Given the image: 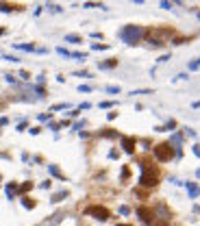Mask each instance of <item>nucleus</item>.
<instances>
[{
    "mask_svg": "<svg viewBox=\"0 0 200 226\" xmlns=\"http://www.w3.org/2000/svg\"><path fill=\"white\" fill-rule=\"evenodd\" d=\"M196 176H198V178H200V170H198V172H196Z\"/></svg>",
    "mask_w": 200,
    "mask_h": 226,
    "instance_id": "obj_27",
    "label": "nucleus"
},
{
    "mask_svg": "<svg viewBox=\"0 0 200 226\" xmlns=\"http://www.w3.org/2000/svg\"><path fill=\"white\" fill-rule=\"evenodd\" d=\"M120 37H122L126 44L135 46L142 37H144V28H142V26H137V24H128V26H124V28L120 31Z\"/></svg>",
    "mask_w": 200,
    "mask_h": 226,
    "instance_id": "obj_1",
    "label": "nucleus"
},
{
    "mask_svg": "<svg viewBox=\"0 0 200 226\" xmlns=\"http://www.w3.org/2000/svg\"><path fill=\"white\" fill-rule=\"evenodd\" d=\"M50 174H52V176H57V178H65V176L59 172V168H54V165H50Z\"/></svg>",
    "mask_w": 200,
    "mask_h": 226,
    "instance_id": "obj_13",
    "label": "nucleus"
},
{
    "mask_svg": "<svg viewBox=\"0 0 200 226\" xmlns=\"http://www.w3.org/2000/svg\"><path fill=\"white\" fill-rule=\"evenodd\" d=\"M144 35H146V39H148L152 46H163L165 39L172 35V31H168V28H152V31L144 33Z\"/></svg>",
    "mask_w": 200,
    "mask_h": 226,
    "instance_id": "obj_3",
    "label": "nucleus"
},
{
    "mask_svg": "<svg viewBox=\"0 0 200 226\" xmlns=\"http://www.w3.org/2000/svg\"><path fill=\"white\" fill-rule=\"evenodd\" d=\"M137 215H139V220H142L144 224H152V222H154V213H152V209H148V207H139V209H137Z\"/></svg>",
    "mask_w": 200,
    "mask_h": 226,
    "instance_id": "obj_6",
    "label": "nucleus"
},
{
    "mask_svg": "<svg viewBox=\"0 0 200 226\" xmlns=\"http://www.w3.org/2000/svg\"><path fill=\"white\" fill-rule=\"evenodd\" d=\"M161 9H168V11H172V2H170V0H161Z\"/></svg>",
    "mask_w": 200,
    "mask_h": 226,
    "instance_id": "obj_17",
    "label": "nucleus"
},
{
    "mask_svg": "<svg viewBox=\"0 0 200 226\" xmlns=\"http://www.w3.org/2000/svg\"><path fill=\"white\" fill-rule=\"evenodd\" d=\"M107 91H109V93H118V91H120V87H115V85H109V87H107Z\"/></svg>",
    "mask_w": 200,
    "mask_h": 226,
    "instance_id": "obj_19",
    "label": "nucleus"
},
{
    "mask_svg": "<svg viewBox=\"0 0 200 226\" xmlns=\"http://www.w3.org/2000/svg\"><path fill=\"white\" fill-rule=\"evenodd\" d=\"M100 107H102V109H109V107H113V102H109V100H104V102H100Z\"/></svg>",
    "mask_w": 200,
    "mask_h": 226,
    "instance_id": "obj_20",
    "label": "nucleus"
},
{
    "mask_svg": "<svg viewBox=\"0 0 200 226\" xmlns=\"http://www.w3.org/2000/svg\"><path fill=\"white\" fill-rule=\"evenodd\" d=\"M142 168H144V174L139 178V185L142 187H157L159 185V170L150 163H144Z\"/></svg>",
    "mask_w": 200,
    "mask_h": 226,
    "instance_id": "obj_2",
    "label": "nucleus"
},
{
    "mask_svg": "<svg viewBox=\"0 0 200 226\" xmlns=\"http://www.w3.org/2000/svg\"><path fill=\"white\" fill-rule=\"evenodd\" d=\"M85 9H107L102 2H85Z\"/></svg>",
    "mask_w": 200,
    "mask_h": 226,
    "instance_id": "obj_11",
    "label": "nucleus"
},
{
    "mask_svg": "<svg viewBox=\"0 0 200 226\" xmlns=\"http://www.w3.org/2000/svg\"><path fill=\"white\" fill-rule=\"evenodd\" d=\"M22 204H24L26 209H33V207H35V202H33V198H24V200H22Z\"/></svg>",
    "mask_w": 200,
    "mask_h": 226,
    "instance_id": "obj_14",
    "label": "nucleus"
},
{
    "mask_svg": "<svg viewBox=\"0 0 200 226\" xmlns=\"http://www.w3.org/2000/svg\"><path fill=\"white\" fill-rule=\"evenodd\" d=\"M135 137H122V148H124V152H128V154H133L135 152Z\"/></svg>",
    "mask_w": 200,
    "mask_h": 226,
    "instance_id": "obj_7",
    "label": "nucleus"
},
{
    "mask_svg": "<svg viewBox=\"0 0 200 226\" xmlns=\"http://www.w3.org/2000/svg\"><path fill=\"white\" fill-rule=\"evenodd\" d=\"M115 65H118V59H109V61L100 63V68H115Z\"/></svg>",
    "mask_w": 200,
    "mask_h": 226,
    "instance_id": "obj_12",
    "label": "nucleus"
},
{
    "mask_svg": "<svg viewBox=\"0 0 200 226\" xmlns=\"http://www.w3.org/2000/svg\"><path fill=\"white\" fill-rule=\"evenodd\" d=\"M76 76H87V78H92V74H89V72H76Z\"/></svg>",
    "mask_w": 200,
    "mask_h": 226,
    "instance_id": "obj_21",
    "label": "nucleus"
},
{
    "mask_svg": "<svg viewBox=\"0 0 200 226\" xmlns=\"http://www.w3.org/2000/svg\"><path fill=\"white\" fill-rule=\"evenodd\" d=\"M194 154H196V157H200V146H198V143L194 146Z\"/></svg>",
    "mask_w": 200,
    "mask_h": 226,
    "instance_id": "obj_24",
    "label": "nucleus"
},
{
    "mask_svg": "<svg viewBox=\"0 0 200 226\" xmlns=\"http://www.w3.org/2000/svg\"><path fill=\"white\" fill-rule=\"evenodd\" d=\"M198 68H200V57H198V59H194V61L189 63V70H198Z\"/></svg>",
    "mask_w": 200,
    "mask_h": 226,
    "instance_id": "obj_16",
    "label": "nucleus"
},
{
    "mask_svg": "<svg viewBox=\"0 0 200 226\" xmlns=\"http://www.w3.org/2000/svg\"><path fill=\"white\" fill-rule=\"evenodd\" d=\"M126 178H131V170L124 165V168H122V181H126Z\"/></svg>",
    "mask_w": 200,
    "mask_h": 226,
    "instance_id": "obj_15",
    "label": "nucleus"
},
{
    "mask_svg": "<svg viewBox=\"0 0 200 226\" xmlns=\"http://www.w3.org/2000/svg\"><path fill=\"white\" fill-rule=\"evenodd\" d=\"M87 215H92V218H96V220H100V222H104V220H109V218H111V211H109L107 207L94 204V207H89V209H87Z\"/></svg>",
    "mask_w": 200,
    "mask_h": 226,
    "instance_id": "obj_5",
    "label": "nucleus"
},
{
    "mask_svg": "<svg viewBox=\"0 0 200 226\" xmlns=\"http://www.w3.org/2000/svg\"><path fill=\"white\" fill-rule=\"evenodd\" d=\"M154 157H157V161H172L174 159V148H172V143H157L154 146Z\"/></svg>",
    "mask_w": 200,
    "mask_h": 226,
    "instance_id": "obj_4",
    "label": "nucleus"
},
{
    "mask_svg": "<svg viewBox=\"0 0 200 226\" xmlns=\"http://www.w3.org/2000/svg\"><path fill=\"white\" fill-rule=\"evenodd\" d=\"M65 42H68V44H81L83 39H81V35H74V33H72V35H65Z\"/></svg>",
    "mask_w": 200,
    "mask_h": 226,
    "instance_id": "obj_10",
    "label": "nucleus"
},
{
    "mask_svg": "<svg viewBox=\"0 0 200 226\" xmlns=\"http://www.w3.org/2000/svg\"><path fill=\"white\" fill-rule=\"evenodd\" d=\"M92 48H94V50H107L109 44H92Z\"/></svg>",
    "mask_w": 200,
    "mask_h": 226,
    "instance_id": "obj_18",
    "label": "nucleus"
},
{
    "mask_svg": "<svg viewBox=\"0 0 200 226\" xmlns=\"http://www.w3.org/2000/svg\"><path fill=\"white\" fill-rule=\"evenodd\" d=\"M31 187H33V185H31V183H24V185H22V191H28V189H31Z\"/></svg>",
    "mask_w": 200,
    "mask_h": 226,
    "instance_id": "obj_22",
    "label": "nucleus"
},
{
    "mask_svg": "<svg viewBox=\"0 0 200 226\" xmlns=\"http://www.w3.org/2000/svg\"><path fill=\"white\" fill-rule=\"evenodd\" d=\"M115 226H131V224H115Z\"/></svg>",
    "mask_w": 200,
    "mask_h": 226,
    "instance_id": "obj_26",
    "label": "nucleus"
},
{
    "mask_svg": "<svg viewBox=\"0 0 200 226\" xmlns=\"http://www.w3.org/2000/svg\"><path fill=\"white\" fill-rule=\"evenodd\" d=\"M15 48H18V50H26V52H39V54H46V52H48L46 48H35V46H31V44H15Z\"/></svg>",
    "mask_w": 200,
    "mask_h": 226,
    "instance_id": "obj_8",
    "label": "nucleus"
},
{
    "mask_svg": "<svg viewBox=\"0 0 200 226\" xmlns=\"http://www.w3.org/2000/svg\"><path fill=\"white\" fill-rule=\"evenodd\" d=\"M157 226H168V224H163V222H161V224H157Z\"/></svg>",
    "mask_w": 200,
    "mask_h": 226,
    "instance_id": "obj_28",
    "label": "nucleus"
},
{
    "mask_svg": "<svg viewBox=\"0 0 200 226\" xmlns=\"http://www.w3.org/2000/svg\"><path fill=\"white\" fill-rule=\"evenodd\" d=\"M78 89H81V91H92V87H89V85H81Z\"/></svg>",
    "mask_w": 200,
    "mask_h": 226,
    "instance_id": "obj_23",
    "label": "nucleus"
},
{
    "mask_svg": "<svg viewBox=\"0 0 200 226\" xmlns=\"http://www.w3.org/2000/svg\"><path fill=\"white\" fill-rule=\"evenodd\" d=\"M185 185H187V189H189V196H192V198H198V196H200V187L196 185V183H185Z\"/></svg>",
    "mask_w": 200,
    "mask_h": 226,
    "instance_id": "obj_9",
    "label": "nucleus"
},
{
    "mask_svg": "<svg viewBox=\"0 0 200 226\" xmlns=\"http://www.w3.org/2000/svg\"><path fill=\"white\" fill-rule=\"evenodd\" d=\"M174 2H176V4H183V0H174Z\"/></svg>",
    "mask_w": 200,
    "mask_h": 226,
    "instance_id": "obj_25",
    "label": "nucleus"
}]
</instances>
